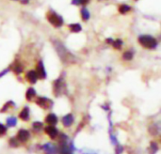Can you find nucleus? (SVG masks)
Here are the masks:
<instances>
[{
    "label": "nucleus",
    "instance_id": "obj_1",
    "mask_svg": "<svg viewBox=\"0 0 161 154\" xmlns=\"http://www.w3.org/2000/svg\"><path fill=\"white\" fill-rule=\"evenodd\" d=\"M54 45H55V49L58 52V56L60 57V59L62 60V62H67V61H72L74 59L73 55L65 48V46L58 40H55L54 41Z\"/></svg>",
    "mask_w": 161,
    "mask_h": 154
},
{
    "label": "nucleus",
    "instance_id": "obj_2",
    "mask_svg": "<svg viewBox=\"0 0 161 154\" xmlns=\"http://www.w3.org/2000/svg\"><path fill=\"white\" fill-rule=\"evenodd\" d=\"M139 41H140V43H141L143 47L149 48V49L156 48L157 45H158L157 40H156L154 37L150 36V35H142V36H140Z\"/></svg>",
    "mask_w": 161,
    "mask_h": 154
},
{
    "label": "nucleus",
    "instance_id": "obj_3",
    "mask_svg": "<svg viewBox=\"0 0 161 154\" xmlns=\"http://www.w3.org/2000/svg\"><path fill=\"white\" fill-rule=\"evenodd\" d=\"M47 20L51 23V24H53L56 27H59L63 24V19L60 15L57 14L54 11H50L47 14Z\"/></svg>",
    "mask_w": 161,
    "mask_h": 154
},
{
    "label": "nucleus",
    "instance_id": "obj_4",
    "mask_svg": "<svg viewBox=\"0 0 161 154\" xmlns=\"http://www.w3.org/2000/svg\"><path fill=\"white\" fill-rule=\"evenodd\" d=\"M29 138V133L25 130H20L17 134V140L20 142H25Z\"/></svg>",
    "mask_w": 161,
    "mask_h": 154
},
{
    "label": "nucleus",
    "instance_id": "obj_5",
    "mask_svg": "<svg viewBox=\"0 0 161 154\" xmlns=\"http://www.w3.org/2000/svg\"><path fill=\"white\" fill-rule=\"evenodd\" d=\"M37 74H38V77L42 78V79H44L46 77V72H45V69L43 67V64L42 61L39 62L38 66H37Z\"/></svg>",
    "mask_w": 161,
    "mask_h": 154
},
{
    "label": "nucleus",
    "instance_id": "obj_6",
    "mask_svg": "<svg viewBox=\"0 0 161 154\" xmlns=\"http://www.w3.org/2000/svg\"><path fill=\"white\" fill-rule=\"evenodd\" d=\"M38 74L35 71H29L27 73H26V79L29 83L31 84H35L38 80Z\"/></svg>",
    "mask_w": 161,
    "mask_h": 154
},
{
    "label": "nucleus",
    "instance_id": "obj_7",
    "mask_svg": "<svg viewBox=\"0 0 161 154\" xmlns=\"http://www.w3.org/2000/svg\"><path fill=\"white\" fill-rule=\"evenodd\" d=\"M45 133H46L52 139L56 138V136L58 135V131H57V129H56L54 126H52V125L47 126V127L45 128Z\"/></svg>",
    "mask_w": 161,
    "mask_h": 154
},
{
    "label": "nucleus",
    "instance_id": "obj_8",
    "mask_svg": "<svg viewBox=\"0 0 161 154\" xmlns=\"http://www.w3.org/2000/svg\"><path fill=\"white\" fill-rule=\"evenodd\" d=\"M37 104L42 108H48L49 107V100H47L46 98H39L37 100Z\"/></svg>",
    "mask_w": 161,
    "mask_h": 154
},
{
    "label": "nucleus",
    "instance_id": "obj_9",
    "mask_svg": "<svg viewBox=\"0 0 161 154\" xmlns=\"http://www.w3.org/2000/svg\"><path fill=\"white\" fill-rule=\"evenodd\" d=\"M45 121H46L48 124H50V125H54V124H56V123L58 122V118H57L56 115H54V114H49V115L46 117Z\"/></svg>",
    "mask_w": 161,
    "mask_h": 154
},
{
    "label": "nucleus",
    "instance_id": "obj_10",
    "mask_svg": "<svg viewBox=\"0 0 161 154\" xmlns=\"http://www.w3.org/2000/svg\"><path fill=\"white\" fill-rule=\"evenodd\" d=\"M19 117H20V119H23V120H27V119H29V109H28L27 107H25V108L21 111Z\"/></svg>",
    "mask_w": 161,
    "mask_h": 154
},
{
    "label": "nucleus",
    "instance_id": "obj_11",
    "mask_svg": "<svg viewBox=\"0 0 161 154\" xmlns=\"http://www.w3.org/2000/svg\"><path fill=\"white\" fill-rule=\"evenodd\" d=\"M62 122L65 126H70L72 123H73V117L72 115H67L63 118L62 119Z\"/></svg>",
    "mask_w": 161,
    "mask_h": 154
},
{
    "label": "nucleus",
    "instance_id": "obj_12",
    "mask_svg": "<svg viewBox=\"0 0 161 154\" xmlns=\"http://www.w3.org/2000/svg\"><path fill=\"white\" fill-rule=\"evenodd\" d=\"M35 95H36V91H35L34 88H28V90L26 91V94H25L26 99H27L28 101L32 100V99L35 97Z\"/></svg>",
    "mask_w": 161,
    "mask_h": 154
},
{
    "label": "nucleus",
    "instance_id": "obj_13",
    "mask_svg": "<svg viewBox=\"0 0 161 154\" xmlns=\"http://www.w3.org/2000/svg\"><path fill=\"white\" fill-rule=\"evenodd\" d=\"M81 16H82V19L84 21H88L89 20V18H90V12H89V10L86 8H83L81 9Z\"/></svg>",
    "mask_w": 161,
    "mask_h": 154
},
{
    "label": "nucleus",
    "instance_id": "obj_14",
    "mask_svg": "<svg viewBox=\"0 0 161 154\" xmlns=\"http://www.w3.org/2000/svg\"><path fill=\"white\" fill-rule=\"evenodd\" d=\"M69 27H70L71 31H73V32H80L81 29H82L81 25H80L79 24H70Z\"/></svg>",
    "mask_w": 161,
    "mask_h": 154
},
{
    "label": "nucleus",
    "instance_id": "obj_15",
    "mask_svg": "<svg viewBox=\"0 0 161 154\" xmlns=\"http://www.w3.org/2000/svg\"><path fill=\"white\" fill-rule=\"evenodd\" d=\"M130 9H131V8H130L129 6H127V5H122V6L119 7V11H120L122 14H125V13L128 12Z\"/></svg>",
    "mask_w": 161,
    "mask_h": 154
},
{
    "label": "nucleus",
    "instance_id": "obj_16",
    "mask_svg": "<svg viewBox=\"0 0 161 154\" xmlns=\"http://www.w3.org/2000/svg\"><path fill=\"white\" fill-rule=\"evenodd\" d=\"M112 44H113V46H114L115 48L120 49L121 46H122V44H123V41H122L121 40H116V41H112Z\"/></svg>",
    "mask_w": 161,
    "mask_h": 154
},
{
    "label": "nucleus",
    "instance_id": "obj_17",
    "mask_svg": "<svg viewBox=\"0 0 161 154\" xmlns=\"http://www.w3.org/2000/svg\"><path fill=\"white\" fill-rule=\"evenodd\" d=\"M123 57H124L125 60H131V59H132V57H133V55H132V53H131V52H126V53H125V54H124Z\"/></svg>",
    "mask_w": 161,
    "mask_h": 154
},
{
    "label": "nucleus",
    "instance_id": "obj_18",
    "mask_svg": "<svg viewBox=\"0 0 161 154\" xmlns=\"http://www.w3.org/2000/svg\"><path fill=\"white\" fill-rule=\"evenodd\" d=\"M8 124L9 126H14L16 124V119L15 118H9V119H8Z\"/></svg>",
    "mask_w": 161,
    "mask_h": 154
},
{
    "label": "nucleus",
    "instance_id": "obj_19",
    "mask_svg": "<svg viewBox=\"0 0 161 154\" xmlns=\"http://www.w3.org/2000/svg\"><path fill=\"white\" fill-rule=\"evenodd\" d=\"M6 132H7V128L4 125L0 124V136L4 135L6 134Z\"/></svg>",
    "mask_w": 161,
    "mask_h": 154
},
{
    "label": "nucleus",
    "instance_id": "obj_20",
    "mask_svg": "<svg viewBox=\"0 0 161 154\" xmlns=\"http://www.w3.org/2000/svg\"><path fill=\"white\" fill-rule=\"evenodd\" d=\"M88 0H73V4L75 5H80V4H85L87 3Z\"/></svg>",
    "mask_w": 161,
    "mask_h": 154
},
{
    "label": "nucleus",
    "instance_id": "obj_21",
    "mask_svg": "<svg viewBox=\"0 0 161 154\" xmlns=\"http://www.w3.org/2000/svg\"><path fill=\"white\" fill-rule=\"evenodd\" d=\"M42 124L41 122H35V123L33 124V127H34L35 129H40V128H42Z\"/></svg>",
    "mask_w": 161,
    "mask_h": 154
},
{
    "label": "nucleus",
    "instance_id": "obj_22",
    "mask_svg": "<svg viewBox=\"0 0 161 154\" xmlns=\"http://www.w3.org/2000/svg\"><path fill=\"white\" fill-rule=\"evenodd\" d=\"M14 71H15V72H16V73H20V72H22V68H21L20 66H15Z\"/></svg>",
    "mask_w": 161,
    "mask_h": 154
}]
</instances>
